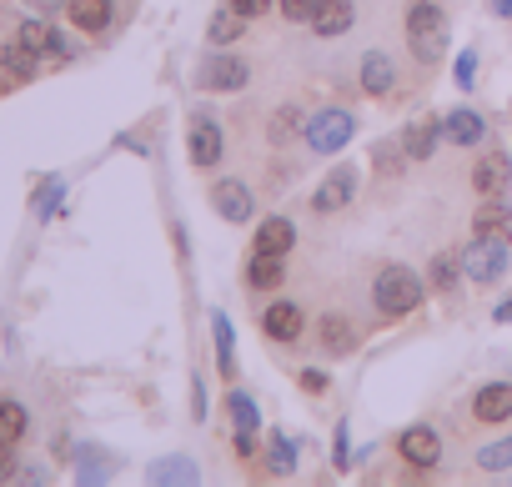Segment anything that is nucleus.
I'll list each match as a JSON object with an SVG mask.
<instances>
[{
    "label": "nucleus",
    "instance_id": "35",
    "mask_svg": "<svg viewBox=\"0 0 512 487\" xmlns=\"http://www.w3.org/2000/svg\"><path fill=\"white\" fill-rule=\"evenodd\" d=\"M56 206H61V181H46L41 196H36V216H51Z\"/></svg>",
    "mask_w": 512,
    "mask_h": 487
},
{
    "label": "nucleus",
    "instance_id": "16",
    "mask_svg": "<svg viewBox=\"0 0 512 487\" xmlns=\"http://www.w3.org/2000/svg\"><path fill=\"white\" fill-rule=\"evenodd\" d=\"M437 136H442V121H437V116H417V121L402 131V156L427 161V156L437 151Z\"/></svg>",
    "mask_w": 512,
    "mask_h": 487
},
{
    "label": "nucleus",
    "instance_id": "6",
    "mask_svg": "<svg viewBox=\"0 0 512 487\" xmlns=\"http://www.w3.org/2000/svg\"><path fill=\"white\" fill-rule=\"evenodd\" d=\"M507 186H512V161H507L502 151L477 156V166H472V191L487 196V201H497V196H507Z\"/></svg>",
    "mask_w": 512,
    "mask_h": 487
},
{
    "label": "nucleus",
    "instance_id": "26",
    "mask_svg": "<svg viewBox=\"0 0 512 487\" xmlns=\"http://www.w3.org/2000/svg\"><path fill=\"white\" fill-rule=\"evenodd\" d=\"M26 427H31V417H26V407L21 402H0V442H21L26 437Z\"/></svg>",
    "mask_w": 512,
    "mask_h": 487
},
{
    "label": "nucleus",
    "instance_id": "9",
    "mask_svg": "<svg viewBox=\"0 0 512 487\" xmlns=\"http://www.w3.org/2000/svg\"><path fill=\"white\" fill-rule=\"evenodd\" d=\"M397 452L412 462V467H437L442 462V437H437V427H407L402 437H397Z\"/></svg>",
    "mask_w": 512,
    "mask_h": 487
},
{
    "label": "nucleus",
    "instance_id": "36",
    "mask_svg": "<svg viewBox=\"0 0 512 487\" xmlns=\"http://www.w3.org/2000/svg\"><path fill=\"white\" fill-rule=\"evenodd\" d=\"M76 457L86 462V467H81V482H101V477H106V467H96V462H101V452H91V447H81Z\"/></svg>",
    "mask_w": 512,
    "mask_h": 487
},
{
    "label": "nucleus",
    "instance_id": "41",
    "mask_svg": "<svg viewBox=\"0 0 512 487\" xmlns=\"http://www.w3.org/2000/svg\"><path fill=\"white\" fill-rule=\"evenodd\" d=\"M26 6H36L41 16H51V11H61V6H66V0H26Z\"/></svg>",
    "mask_w": 512,
    "mask_h": 487
},
{
    "label": "nucleus",
    "instance_id": "17",
    "mask_svg": "<svg viewBox=\"0 0 512 487\" xmlns=\"http://www.w3.org/2000/svg\"><path fill=\"white\" fill-rule=\"evenodd\" d=\"M352 21H357L352 0H317V11H312L317 36H342V31H352Z\"/></svg>",
    "mask_w": 512,
    "mask_h": 487
},
{
    "label": "nucleus",
    "instance_id": "14",
    "mask_svg": "<svg viewBox=\"0 0 512 487\" xmlns=\"http://www.w3.org/2000/svg\"><path fill=\"white\" fill-rule=\"evenodd\" d=\"M362 91L367 96H392L397 91V61L382 56V51H367L362 56Z\"/></svg>",
    "mask_w": 512,
    "mask_h": 487
},
{
    "label": "nucleus",
    "instance_id": "25",
    "mask_svg": "<svg viewBox=\"0 0 512 487\" xmlns=\"http://www.w3.org/2000/svg\"><path fill=\"white\" fill-rule=\"evenodd\" d=\"M241 31H246V16H236L231 6H226V11H216V16H211V26H206L211 46H231V41H236Z\"/></svg>",
    "mask_w": 512,
    "mask_h": 487
},
{
    "label": "nucleus",
    "instance_id": "24",
    "mask_svg": "<svg viewBox=\"0 0 512 487\" xmlns=\"http://www.w3.org/2000/svg\"><path fill=\"white\" fill-rule=\"evenodd\" d=\"M211 332H216V367H221V377L231 382V377H236V352H231L236 337H231V322H226L221 312H211Z\"/></svg>",
    "mask_w": 512,
    "mask_h": 487
},
{
    "label": "nucleus",
    "instance_id": "40",
    "mask_svg": "<svg viewBox=\"0 0 512 487\" xmlns=\"http://www.w3.org/2000/svg\"><path fill=\"white\" fill-rule=\"evenodd\" d=\"M352 457H347V422H337V467H347Z\"/></svg>",
    "mask_w": 512,
    "mask_h": 487
},
{
    "label": "nucleus",
    "instance_id": "28",
    "mask_svg": "<svg viewBox=\"0 0 512 487\" xmlns=\"http://www.w3.org/2000/svg\"><path fill=\"white\" fill-rule=\"evenodd\" d=\"M16 36H21L31 51H41V56H46V51H51V41H56V26H51V21H21V31H16Z\"/></svg>",
    "mask_w": 512,
    "mask_h": 487
},
{
    "label": "nucleus",
    "instance_id": "15",
    "mask_svg": "<svg viewBox=\"0 0 512 487\" xmlns=\"http://www.w3.org/2000/svg\"><path fill=\"white\" fill-rule=\"evenodd\" d=\"M472 417L477 422H507L512 417V382H487L472 397Z\"/></svg>",
    "mask_w": 512,
    "mask_h": 487
},
{
    "label": "nucleus",
    "instance_id": "5",
    "mask_svg": "<svg viewBox=\"0 0 512 487\" xmlns=\"http://www.w3.org/2000/svg\"><path fill=\"white\" fill-rule=\"evenodd\" d=\"M246 81H251V66L241 56H206L201 71H196L201 91H241Z\"/></svg>",
    "mask_w": 512,
    "mask_h": 487
},
{
    "label": "nucleus",
    "instance_id": "3",
    "mask_svg": "<svg viewBox=\"0 0 512 487\" xmlns=\"http://www.w3.org/2000/svg\"><path fill=\"white\" fill-rule=\"evenodd\" d=\"M307 146L317 151V156H337L352 136H357V121H352V111H342V106H327V111H317V116H307Z\"/></svg>",
    "mask_w": 512,
    "mask_h": 487
},
{
    "label": "nucleus",
    "instance_id": "18",
    "mask_svg": "<svg viewBox=\"0 0 512 487\" xmlns=\"http://www.w3.org/2000/svg\"><path fill=\"white\" fill-rule=\"evenodd\" d=\"M66 16H71L76 31L101 36V31L111 26V0H66Z\"/></svg>",
    "mask_w": 512,
    "mask_h": 487
},
{
    "label": "nucleus",
    "instance_id": "39",
    "mask_svg": "<svg viewBox=\"0 0 512 487\" xmlns=\"http://www.w3.org/2000/svg\"><path fill=\"white\" fill-rule=\"evenodd\" d=\"M6 477H16V452H11V442H0V482Z\"/></svg>",
    "mask_w": 512,
    "mask_h": 487
},
{
    "label": "nucleus",
    "instance_id": "27",
    "mask_svg": "<svg viewBox=\"0 0 512 487\" xmlns=\"http://www.w3.org/2000/svg\"><path fill=\"white\" fill-rule=\"evenodd\" d=\"M226 412H231L236 432H256V427H262V412H256V402H251L246 392H231V397H226Z\"/></svg>",
    "mask_w": 512,
    "mask_h": 487
},
{
    "label": "nucleus",
    "instance_id": "29",
    "mask_svg": "<svg viewBox=\"0 0 512 487\" xmlns=\"http://www.w3.org/2000/svg\"><path fill=\"white\" fill-rule=\"evenodd\" d=\"M477 467H482V472H507V467H512V437L482 447V452H477Z\"/></svg>",
    "mask_w": 512,
    "mask_h": 487
},
{
    "label": "nucleus",
    "instance_id": "10",
    "mask_svg": "<svg viewBox=\"0 0 512 487\" xmlns=\"http://www.w3.org/2000/svg\"><path fill=\"white\" fill-rule=\"evenodd\" d=\"M302 307L297 302H272L267 312H262V332L272 337V342H282V347H292L297 337H302Z\"/></svg>",
    "mask_w": 512,
    "mask_h": 487
},
{
    "label": "nucleus",
    "instance_id": "13",
    "mask_svg": "<svg viewBox=\"0 0 512 487\" xmlns=\"http://www.w3.org/2000/svg\"><path fill=\"white\" fill-rule=\"evenodd\" d=\"M472 236H487V241H502V247H512V211L502 206V196L487 201V206H477V216H472Z\"/></svg>",
    "mask_w": 512,
    "mask_h": 487
},
{
    "label": "nucleus",
    "instance_id": "21",
    "mask_svg": "<svg viewBox=\"0 0 512 487\" xmlns=\"http://www.w3.org/2000/svg\"><path fill=\"white\" fill-rule=\"evenodd\" d=\"M317 337H322V347H327L332 357H347V352L357 347V327H352L347 317H322V322H317Z\"/></svg>",
    "mask_w": 512,
    "mask_h": 487
},
{
    "label": "nucleus",
    "instance_id": "19",
    "mask_svg": "<svg viewBox=\"0 0 512 487\" xmlns=\"http://www.w3.org/2000/svg\"><path fill=\"white\" fill-rule=\"evenodd\" d=\"M0 66H6V76H16V81H31V76L41 71V51H31V46L16 36V41L0 46Z\"/></svg>",
    "mask_w": 512,
    "mask_h": 487
},
{
    "label": "nucleus",
    "instance_id": "4",
    "mask_svg": "<svg viewBox=\"0 0 512 487\" xmlns=\"http://www.w3.org/2000/svg\"><path fill=\"white\" fill-rule=\"evenodd\" d=\"M507 252H512V247H502V241L472 236V247L462 252V272H467V282H477V287L497 282V277L507 272Z\"/></svg>",
    "mask_w": 512,
    "mask_h": 487
},
{
    "label": "nucleus",
    "instance_id": "8",
    "mask_svg": "<svg viewBox=\"0 0 512 487\" xmlns=\"http://www.w3.org/2000/svg\"><path fill=\"white\" fill-rule=\"evenodd\" d=\"M211 206H216V216H221V221H236V226H241V221H251V211H256V201H251L246 181H236V176L211 186Z\"/></svg>",
    "mask_w": 512,
    "mask_h": 487
},
{
    "label": "nucleus",
    "instance_id": "30",
    "mask_svg": "<svg viewBox=\"0 0 512 487\" xmlns=\"http://www.w3.org/2000/svg\"><path fill=\"white\" fill-rule=\"evenodd\" d=\"M297 131H307V116H302L297 106H287L282 116H272V141H277V146H282V141H292Z\"/></svg>",
    "mask_w": 512,
    "mask_h": 487
},
{
    "label": "nucleus",
    "instance_id": "1",
    "mask_svg": "<svg viewBox=\"0 0 512 487\" xmlns=\"http://www.w3.org/2000/svg\"><path fill=\"white\" fill-rule=\"evenodd\" d=\"M407 46L427 66L447 56V16H442L437 0H412L407 6Z\"/></svg>",
    "mask_w": 512,
    "mask_h": 487
},
{
    "label": "nucleus",
    "instance_id": "38",
    "mask_svg": "<svg viewBox=\"0 0 512 487\" xmlns=\"http://www.w3.org/2000/svg\"><path fill=\"white\" fill-rule=\"evenodd\" d=\"M297 382H302V392H312V397H322V392H327V382H332V377H327V372H317V367H307V372H302V377H297Z\"/></svg>",
    "mask_w": 512,
    "mask_h": 487
},
{
    "label": "nucleus",
    "instance_id": "20",
    "mask_svg": "<svg viewBox=\"0 0 512 487\" xmlns=\"http://www.w3.org/2000/svg\"><path fill=\"white\" fill-rule=\"evenodd\" d=\"M292 241H297V226H292L287 216H272V221H262V231H256V252L287 257V252H292Z\"/></svg>",
    "mask_w": 512,
    "mask_h": 487
},
{
    "label": "nucleus",
    "instance_id": "43",
    "mask_svg": "<svg viewBox=\"0 0 512 487\" xmlns=\"http://www.w3.org/2000/svg\"><path fill=\"white\" fill-rule=\"evenodd\" d=\"M492 322H512V297H507V302H502V307L492 312Z\"/></svg>",
    "mask_w": 512,
    "mask_h": 487
},
{
    "label": "nucleus",
    "instance_id": "42",
    "mask_svg": "<svg viewBox=\"0 0 512 487\" xmlns=\"http://www.w3.org/2000/svg\"><path fill=\"white\" fill-rule=\"evenodd\" d=\"M487 6H492V16H507L512 21V0H487Z\"/></svg>",
    "mask_w": 512,
    "mask_h": 487
},
{
    "label": "nucleus",
    "instance_id": "11",
    "mask_svg": "<svg viewBox=\"0 0 512 487\" xmlns=\"http://www.w3.org/2000/svg\"><path fill=\"white\" fill-rule=\"evenodd\" d=\"M482 136H487V121H482L472 106H457V111L442 116V141H452V146H477Z\"/></svg>",
    "mask_w": 512,
    "mask_h": 487
},
{
    "label": "nucleus",
    "instance_id": "23",
    "mask_svg": "<svg viewBox=\"0 0 512 487\" xmlns=\"http://www.w3.org/2000/svg\"><path fill=\"white\" fill-rule=\"evenodd\" d=\"M196 477L201 472H196L191 457H161V462L146 467V482H196Z\"/></svg>",
    "mask_w": 512,
    "mask_h": 487
},
{
    "label": "nucleus",
    "instance_id": "22",
    "mask_svg": "<svg viewBox=\"0 0 512 487\" xmlns=\"http://www.w3.org/2000/svg\"><path fill=\"white\" fill-rule=\"evenodd\" d=\"M282 257H272V252H251V267H246V282L256 287V292H272L277 282H282Z\"/></svg>",
    "mask_w": 512,
    "mask_h": 487
},
{
    "label": "nucleus",
    "instance_id": "31",
    "mask_svg": "<svg viewBox=\"0 0 512 487\" xmlns=\"http://www.w3.org/2000/svg\"><path fill=\"white\" fill-rule=\"evenodd\" d=\"M267 457H272V472H277V477H287V472L297 467V447H292V437H282V432H277V437H272V447H267Z\"/></svg>",
    "mask_w": 512,
    "mask_h": 487
},
{
    "label": "nucleus",
    "instance_id": "33",
    "mask_svg": "<svg viewBox=\"0 0 512 487\" xmlns=\"http://www.w3.org/2000/svg\"><path fill=\"white\" fill-rule=\"evenodd\" d=\"M277 6H282V16H287V21H297V26H312L317 0H277Z\"/></svg>",
    "mask_w": 512,
    "mask_h": 487
},
{
    "label": "nucleus",
    "instance_id": "12",
    "mask_svg": "<svg viewBox=\"0 0 512 487\" xmlns=\"http://www.w3.org/2000/svg\"><path fill=\"white\" fill-rule=\"evenodd\" d=\"M186 151H191V161L196 166H216L221 161V151H226V141H221V126L216 121H191V136H186Z\"/></svg>",
    "mask_w": 512,
    "mask_h": 487
},
{
    "label": "nucleus",
    "instance_id": "37",
    "mask_svg": "<svg viewBox=\"0 0 512 487\" xmlns=\"http://www.w3.org/2000/svg\"><path fill=\"white\" fill-rule=\"evenodd\" d=\"M226 6H231L236 16L251 21V16H267V11H272V0H226Z\"/></svg>",
    "mask_w": 512,
    "mask_h": 487
},
{
    "label": "nucleus",
    "instance_id": "2",
    "mask_svg": "<svg viewBox=\"0 0 512 487\" xmlns=\"http://www.w3.org/2000/svg\"><path fill=\"white\" fill-rule=\"evenodd\" d=\"M372 302H377L382 317H407V312H417V307H422V282H417V272H407V267H382L377 282H372Z\"/></svg>",
    "mask_w": 512,
    "mask_h": 487
},
{
    "label": "nucleus",
    "instance_id": "7",
    "mask_svg": "<svg viewBox=\"0 0 512 487\" xmlns=\"http://www.w3.org/2000/svg\"><path fill=\"white\" fill-rule=\"evenodd\" d=\"M357 196V166H337L317 191H312V211H322V216H332V211H342L347 201Z\"/></svg>",
    "mask_w": 512,
    "mask_h": 487
},
{
    "label": "nucleus",
    "instance_id": "32",
    "mask_svg": "<svg viewBox=\"0 0 512 487\" xmlns=\"http://www.w3.org/2000/svg\"><path fill=\"white\" fill-rule=\"evenodd\" d=\"M457 267H462V257H447V252L432 257V287L437 292H452L457 287Z\"/></svg>",
    "mask_w": 512,
    "mask_h": 487
},
{
    "label": "nucleus",
    "instance_id": "34",
    "mask_svg": "<svg viewBox=\"0 0 512 487\" xmlns=\"http://www.w3.org/2000/svg\"><path fill=\"white\" fill-rule=\"evenodd\" d=\"M452 76H457V86H462V91H472V81H477V51H462Z\"/></svg>",
    "mask_w": 512,
    "mask_h": 487
}]
</instances>
